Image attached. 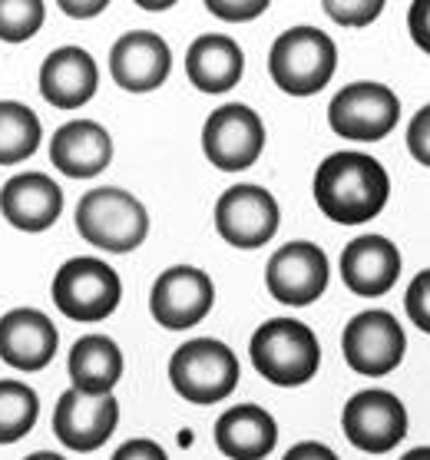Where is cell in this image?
<instances>
[{
  "label": "cell",
  "mask_w": 430,
  "mask_h": 460,
  "mask_svg": "<svg viewBox=\"0 0 430 460\" xmlns=\"http://www.w3.org/2000/svg\"><path fill=\"white\" fill-rule=\"evenodd\" d=\"M113 460H169V454L162 447H159L156 440L133 438V440H127L123 447L116 450Z\"/></svg>",
  "instance_id": "1f68e13d"
},
{
  "label": "cell",
  "mask_w": 430,
  "mask_h": 460,
  "mask_svg": "<svg viewBox=\"0 0 430 460\" xmlns=\"http://www.w3.org/2000/svg\"><path fill=\"white\" fill-rule=\"evenodd\" d=\"M43 126L27 103L0 100V166H21L37 153Z\"/></svg>",
  "instance_id": "cb8c5ba5"
},
{
  "label": "cell",
  "mask_w": 430,
  "mask_h": 460,
  "mask_svg": "<svg viewBox=\"0 0 430 460\" xmlns=\"http://www.w3.org/2000/svg\"><path fill=\"white\" fill-rule=\"evenodd\" d=\"M338 70V47L318 27H292L272 43L268 74L275 86L288 96L321 93Z\"/></svg>",
  "instance_id": "277c9868"
},
{
  "label": "cell",
  "mask_w": 430,
  "mask_h": 460,
  "mask_svg": "<svg viewBox=\"0 0 430 460\" xmlns=\"http://www.w3.org/2000/svg\"><path fill=\"white\" fill-rule=\"evenodd\" d=\"M318 209L338 226H361L381 216L391 196V176L374 156L341 149L318 166L312 182Z\"/></svg>",
  "instance_id": "6da1fadb"
},
{
  "label": "cell",
  "mask_w": 430,
  "mask_h": 460,
  "mask_svg": "<svg viewBox=\"0 0 430 460\" xmlns=\"http://www.w3.org/2000/svg\"><path fill=\"white\" fill-rule=\"evenodd\" d=\"M100 90V66L83 47H57L40 66V93L57 110H80Z\"/></svg>",
  "instance_id": "d6986e66"
},
{
  "label": "cell",
  "mask_w": 430,
  "mask_h": 460,
  "mask_svg": "<svg viewBox=\"0 0 430 460\" xmlns=\"http://www.w3.org/2000/svg\"><path fill=\"white\" fill-rule=\"evenodd\" d=\"M255 371L275 387H302L321 367L318 335L294 318H268L249 341Z\"/></svg>",
  "instance_id": "7a4b0ae2"
},
{
  "label": "cell",
  "mask_w": 430,
  "mask_h": 460,
  "mask_svg": "<svg viewBox=\"0 0 430 460\" xmlns=\"http://www.w3.org/2000/svg\"><path fill=\"white\" fill-rule=\"evenodd\" d=\"M23 460H66V457L53 454V450H37V454H31V457H23Z\"/></svg>",
  "instance_id": "d590c367"
},
{
  "label": "cell",
  "mask_w": 430,
  "mask_h": 460,
  "mask_svg": "<svg viewBox=\"0 0 430 460\" xmlns=\"http://www.w3.org/2000/svg\"><path fill=\"white\" fill-rule=\"evenodd\" d=\"M245 74V53L225 33H202L186 50V76L202 93H229Z\"/></svg>",
  "instance_id": "44dd1931"
},
{
  "label": "cell",
  "mask_w": 430,
  "mask_h": 460,
  "mask_svg": "<svg viewBox=\"0 0 430 460\" xmlns=\"http://www.w3.org/2000/svg\"><path fill=\"white\" fill-rule=\"evenodd\" d=\"M408 149L420 166L430 169V103L420 106L408 126Z\"/></svg>",
  "instance_id": "f1b7e54d"
},
{
  "label": "cell",
  "mask_w": 430,
  "mask_h": 460,
  "mask_svg": "<svg viewBox=\"0 0 430 460\" xmlns=\"http://www.w3.org/2000/svg\"><path fill=\"white\" fill-rule=\"evenodd\" d=\"M119 424V401L113 394H80V391H64L57 408H53V434L70 450L90 454L100 450L113 438Z\"/></svg>",
  "instance_id": "5bb4252c"
},
{
  "label": "cell",
  "mask_w": 430,
  "mask_h": 460,
  "mask_svg": "<svg viewBox=\"0 0 430 460\" xmlns=\"http://www.w3.org/2000/svg\"><path fill=\"white\" fill-rule=\"evenodd\" d=\"M70 381L80 394H113L116 381L123 377V351L113 338L83 335L70 348Z\"/></svg>",
  "instance_id": "603a6c76"
},
{
  "label": "cell",
  "mask_w": 430,
  "mask_h": 460,
  "mask_svg": "<svg viewBox=\"0 0 430 460\" xmlns=\"http://www.w3.org/2000/svg\"><path fill=\"white\" fill-rule=\"evenodd\" d=\"M53 305L70 318V322L96 324L110 318L119 308L123 282L119 275L96 255H76L66 259L50 285Z\"/></svg>",
  "instance_id": "8992f818"
},
{
  "label": "cell",
  "mask_w": 430,
  "mask_h": 460,
  "mask_svg": "<svg viewBox=\"0 0 430 460\" xmlns=\"http://www.w3.org/2000/svg\"><path fill=\"white\" fill-rule=\"evenodd\" d=\"M285 460H338V454L328 444H318V440H302V444H294Z\"/></svg>",
  "instance_id": "d6a6232c"
},
{
  "label": "cell",
  "mask_w": 430,
  "mask_h": 460,
  "mask_svg": "<svg viewBox=\"0 0 430 460\" xmlns=\"http://www.w3.org/2000/svg\"><path fill=\"white\" fill-rule=\"evenodd\" d=\"M50 163L70 179H93L113 163V139L96 119H70L53 133Z\"/></svg>",
  "instance_id": "ffe728a7"
},
{
  "label": "cell",
  "mask_w": 430,
  "mask_h": 460,
  "mask_svg": "<svg viewBox=\"0 0 430 460\" xmlns=\"http://www.w3.org/2000/svg\"><path fill=\"white\" fill-rule=\"evenodd\" d=\"M404 308H408L410 322L430 335V269L414 275V282L408 285V295H404Z\"/></svg>",
  "instance_id": "83f0119b"
},
{
  "label": "cell",
  "mask_w": 430,
  "mask_h": 460,
  "mask_svg": "<svg viewBox=\"0 0 430 460\" xmlns=\"http://www.w3.org/2000/svg\"><path fill=\"white\" fill-rule=\"evenodd\" d=\"M400 252L388 235H357L341 252V279L357 298H381L398 285Z\"/></svg>",
  "instance_id": "2e32d148"
},
{
  "label": "cell",
  "mask_w": 430,
  "mask_h": 460,
  "mask_svg": "<svg viewBox=\"0 0 430 460\" xmlns=\"http://www.w3.org/2000/svg\"><path fill=\"white\" fill-rule=\"evenodd\" d=\"M400 460H430V447H414V450H408Z\"/></svg>",
  "instance_id": "e575fe53"
},
{
  "label": "cell",
  "mask_w": 430,
  "mask_h": 460,
  "mask_svg": "<svg viewBox=\"0 0 430 460\" xmlns=\"http://www.w3.org/2000/svg\"><path fill=\"white\" fill-rule=\"evenodd\" d=\"M60 11H66L70 17H93V13L106 11V4L103 0H96V4H70V0H64Z\"/></svg>",
  "instance_id": "836d02e7"
},
{
  "label": "cell",
  "mask_w": 430,
  "mask_h": 460,
  "mask_svg": "<svg viewBox=\"0 0 430 460\" xmlns=\"http://www.w3.org/2000/svg\"><path fill=\"white\" fill-rule=\"evenodd\" d=\"M76 232L93 249L127 255L146 242L149 212L127 189L100 186L90 189L76 206Z\"/></svg>",
  "instance_id": "3957f363"
},
{
  "label": "cell",
  "mask_w": 430,
  "mask_h": 460,
  "mask_svg": "<svg viewBox=\"0 0 430 460\" xmlns=\"http://www.w3.org/2000/svg\"><path fill=\"white\" fill-rule=\"evenodd\" d=\"M345 438L364 454H388L408 438V408L384 387L357 391L341 411Z\"/></svg>",
  "instance_id": "30bf717a"
},
{
  "label": "cell",
  "mask_w": 430,
  "mask_h": 460,
  "mask_svg": "<svg viewBox=\"0 0 430 460\" xmlns=\"http://www.w3.org/2000/svg\"><path fill=\"white\" fill-rule=\"evenodd\" d=\"M172 50L153 31H129L110 50V74L127 93H153L169 80Z\"/></svg>",
  "instance_id": "9a60e30c"
},
{
  "label": "cell",
  "mask_w": 430,
  "mask_h": 460,
  "mask_svg": "<svg viewBox=\"0 0 430 460\" xmlns=\"http://www.w3.org/2000/svg\"><path fill=\"white\" fill-rule=\"evenodd\" d=\"M47 21L43 0H0V40L23 43L37 37Z\"/></svg>",
  "instance_id": "484cf974"
},
{
  "label": "cell",
  "mask_w": 430,
  "mask_h": 460,
  "mask_svg": "<svg viewBox=\"0 0 430 460\" xmlns=\"http://www.w3.org/2000/svg\"><path fill=\"white\" fill-rule=\"evenodd\" d=\"M408 31L420 50L430 57V0H414L408 11Z\"/></svg>",
  "instance_id": "4dcf8cb0"
},
{
  "label": "cell",
  "mask_w": 430,
  "mask_h": 460,
  "mask_svg": "<svg viewBox=\"0 0 430 460\" xmlns=\"http://www.w3.org/2000/svg\"><path fill=\"white\" fill-rule=\"evenodd\" d=\"M282 209L268 189L255 182H239L225 189L215 202V229L235 249H262L275 239Z\"/></svg>",
  "instance_id": "8fae6325"
},
{
  "label": "cell",
  "mask_w": 430,
  "mask_h": 460,
  "mask_svg": "<svg viewBox=\"0 0 430 460\" xmlns=\"http://www.w3.org/2000/svg\"><path fill=\"white\" fill-rule=\"evenodd\" d=\"M325 13L341 27H364V23L378 21L384 4L381 0H357V4H338V0H325L321 4Z\"/></svg>",
  "instance_id": "4316f807"
},
{
  "label": "cell",
  "mask_w": 430,
  "mask_h": 460,
  "mask_svg": "<svg viewBox=\"0 0 430 460\" xmlns=\"http://www.w3.org/2000/svg\"><path fill=\"white\" fill-rule=\"evenodd\" d=\"M265 149V123L252 106L225 103L202 126V153L222 172H241L259 163Z\"/></svg>",
  "instance_id": "9c48e42d"
},
{
  "label": "cell",
  "mask_w": 430,
  "mask_h": 460,
  "mask_svg": "<svg viewBox=\"0 0 430 460\" xmlns=\"http://www.w3.org/2000/svg\"><path fill=\"white\" fill-rule=\"evenodd\" d=\"M215 305V285L196 265H172L153 282L149 292V312L166 332H186L212 312Z\"/></svg>",
  "instance_id": "7c38bea8"
},
{
  "label": "cell",
  "mask_w": 430,
  "mask_h": 460,
  "mask_svg": "<svg viewBox=\"0 0 430 460\" xmlns=\"http://www.w3.org/2000/svg\"><path fill=\"white\" fill-rule=\"evenodd\" d=\"M40 418V398L23 381H0V444H17L27 438Z\"/></svg>",
  "instance_id": "d4e9b609"
},
{
  "label": "cell",
  "mask_w": 430,
  "mask_h": 460,
  "mask_svg": "<svg viewBox=\"0 0 430 460\" xmlns=\"http://www.w3.org/2000/svg\"><path fill=\"white\" fill-rule=\"evenodd\" d=\"M341 351H345V361L351 371L364 377H384L404 361L408 338H404V328L391 312L367 308L345 324Z\"/></svg>",
  "instance_id": "ba28073f"
},
{
  "label": "cell",
  "mask_w": 430,
  "mask_h": 460,
  "mask_svg": "<svg viewBox=\"0 0 430 460\" xmlns=\"http://www.w3.org/2000/svg\"><path fill=\"white\" fill-rule=\"evenodd\" d=\"M278 444V424L259 404L229 408L215 420V447L229 460H265Z\"/></svg>",
  "instance_id": "7402d4cb"
},
{
  "label": "cell",
  "mask_w": 430,
  "mask_h": 460,
  "mask_svg": "<svg viewBox=\"0 0 430 460\" xmlns=\"http://www.w3.org/2000/svg\"><path fill=\"white\" fill-rule=\"evenodd\" d=\"M328 275L331 269H328L325 249H318L315 242H288L268 259L265 285L275 302L304 308L325 295Z\"/></svg>",
  "instance_id": "4fadbf2b"
},
{
  "label": "cell",
  "mask_w": 430,
  "mask_h": 460,
  "mask_svg": "<svg viewBox=\"0 0 430 460\" xmlns=\"http://www.w3.org/2000/svg\"><path fill=\"white\" fill-rule=\"evenodd\" d=\"M206 11L222 17V21H255L262 11H268V4L265 0H252V4H229V0H209L206 4Z\"/></svg>",
  "instance_id": "f546056e"
},
{
  "label": "cell",
  "mask_w": 430,
  "mask_h": 460,
  "mask_svg": "<svg viewBox=\"0 0 430 460\" xmlns=\"http://www.w3.org/2000/svg\"><path fill=\"white\" fill-rule=\"evenodd\" d=\"M400 100L384 84H347L328 103V123L347 143H378L398 126Z\"/></svg>",
  "instance_id": "52a82bcc"
},
{
  "label": "cell",
  "mask_w": 430,
  "mask_h": 460,
  "mask_svg": "<svg viewBox=\"0 0 430 460\" xmlns=\"http://www.w3.org/2000/svg\"><path fill=\"white\" fill-rule=\"evenodd\" d=\"M0 212L21 232H47L64 212V189L47 172H17L0 189Z\"/></svg>",
  "instance_id": "ac0fdd59"
},
{
  "label": "cell",
  "mask_w": 430,
  "mask_h": 460,
  "mask_svg": "<svg viewBox=\"0 0 430 460\" xmlns=\"http://www.w3.org/2000/svg\"><path fill=\"white\" fill-rule=\"evenodd\" d=\"M57 348L60 335L40 308H11L0 318V361L17 371H43Z\"/></svg>",
  "instance_id": "e0dca14e"
},
{
  "label": "cell",
  "mask_w": 430,
  "mask_h": 460,
  "mask_svg": "<svg viewBox=\"0 0 430 460\" xmlns=\"http://www.w3.org/2000/svg\"><path fill=\"white\" fill-rule=\"evenodd\" d=\"M239 358L219 338H192L169 358V381L189 404H219L239 385Z\"/></svg>",
  "instance_id": "5b68a950"
}]
</instances>
